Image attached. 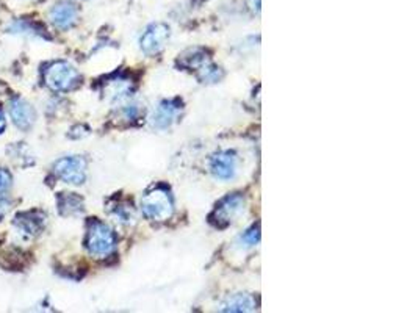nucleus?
Returning <instances> with one entry per match:
<instances>
[{"label":"nucleus","mask_w":418,"mask_h":313,"mask_svg":"<svg viewBox=\"0 0 418 313\" xmlns=\"http://www.w3.org/2000/svg\"><path fill=\"white\" fill-rule=\"evenodd\" d=\"M141 210L152 221H166L174 213L173 197L170 190L163 185L152 187L141 197Z\"/></svg>","instance_id":"1"},{"label":"nucleus","mask_w":418,"mask_h":313,"mask_svg":"<svg viewBox=\"0 0 418 313\" xmlns=\"http://www.w3.org/2000/svg\"><path fill=\"white\" fill-rule=\"evenodd\" d=\"M86 250L96 259H107L116 250V237L107 224L93 220L88 226Z\"/></svg>","instance_id":"2"},{"label":"nucleus","mask_w":418,"mask_h":313,"mask_svg":"<svg viewBox=\"0 0 418 313\" xmlns=\"http://www.w3.org/2000/svg\"><path fill=\"white\" fill-rule=\"evenodd\" d=\"M246 200L240 195V193H234V195H229L223 197L218 204H216L215 210L210 215V222L215 227L224 229L228 227L230 222H234L238 216L245 212Z\"/></svg>","instance_id":"3"},{"label":"nucleus","mask_w":418,"mask_h":313,"mask_svg":"<svg viewBox=\"0 0 418 313\" xmlns=\"http://www.w3.org/2000/svg\"><path fill=\"white\" fill-rule=\"evenodd\" d=\"M78 72L66 61H55L44 72L46 85L53 91H69L78 83Z\"/></svg>","instance_id":"4"},{"label":"nucleus","mask_w":418,"mask_h":313,"mask_svg":"<svg viewBox=\"0 0 418 313\" xmlns=\"http://www.w3.org/2000/svg\"><path fill=\"white\" fill-rule=\"evenodd\" d=\"M53 171L63 182L82 185L86 179V162L82 157H64L55 163Z\"/></svg>","instance_id":"5"},{"label":"nucleus","mask_w":418,"mask_h":313,"mask_svg":"<svg viewBox=\"0 0 418 313\" xmlns=\"http://www.w3.org/2000/svg\"><path fill=\"white\" fill-rule=\"evenodd\" d=\"M170 35H171V30H170V27L166 26V24H163V22L152 24V26H149L146 29V31H144L141 39H140L141 51L146 55L158 53L165 47Z\"/></svg>","instance_id":"6"},{"label":"nucleus","mask_w":418,"mask_h":313,"mask_svg":"<svg viewBox=\"0 0 418 313\" xmlns=\"http://www.w3.org/2000/svg\"><path fill=\"white\" fill-rule=\"evenodd\" d=\"M210 170L216 179L230 180L237 174V157L234 152L224 150L215 154L210 160Z\"/></svg>","instance_id":"7"},{"label":"nucleus","mask_w":418,"mask_h":313,"mask_svg":"<svg viewBox=\"0 0 418 313\" xmlns=\"http://www.w3.org/2000/svg\"><path fill=\"white\" fill-rule=\"evenodd\" d=\"M182 110V103L179 101H163L152 116V124L157 128H168L174 121Z\"/></svg>","instance_id":"8"},{"label":"nucleus","mask_w":418,"mask_h":313,"mask_svg":"<svg viewBox=\"0 0 418 313\" xmlns=\"http://www.w3.org/2000/svg\"><path fill=\"white\" fill-rule=\"evenodd\" d=\"M78 18V10L76 5L63 2L55 5L51 11V21L57 29L60 30H68L77 22Z\"/></svg>","instance_id":"9"},{"label":"nucleus","mask_w":418,"mask_h":313,"mask_svg":"<svg viewBox=\"0 0 418 313\" xmlns=\"http://www.w3.org/2000/svg\"><path fill=\"white\" fill-rule=\"evenodd\" d=\"M10 115L13 118V123L22 130H27L35 124V110L29 102L22 99H14L10 103Z\"/></svg>","instance_id":"10"},{"label":"nucleus","mask_w":418,"mask_h":313,"mask_svg":"<svg viewBox=\"0 0 418 313\" xmlns=\"http://www.w3.org/2000/svg\"><path fill=\"white\" fill-rule=\"evenodd\" d=\"M255 309H257V299L249 293L232 294L226 301L221 302V306H220L221 312H230V313L253 312Z\"/></svg>","instance_id":"11"},{"label":"nucleus","mask_w":418,"mask_h":313,"mask_svg":"<svg viewBox=\"0 0 418 313\" xmlns=\"http://www.w3.org/2000/svg\"><path fill=\"white\" fill-rule=\"evenodd\" d=\"M208 63H210L208 53L204 49H199V47L183 52L182 55H179V60H178V64L180 68L188 69V71H196V72L200 68H204Z\"/></svg>","instance_id":"12"},{"label":"nucleus","mask_w":418,"mask_h":313,"mask_svg":"<svg viewBox=\"0 0 418 313\" xmlns=\"http://www.w3.org/2000/svg\"><path fill=\"white\" fill-rule=\"evenodd\" d=\"M60 210L63 215H76L83 210V200L78 196L66 193L60 197Z\"/></svg>","instance_id":"13"},{"label":"nucleus","mask_w":418,"mask_h":313,"mask_svg":"<svg viewBox=\"0 0 418 313\" xmlns=\"http://www.w3.org/2000/svg\"><path fill=\"white\" fill-rule=\"evenodd\" d=\"M241 240L248 245V246H255L257 243L260 242V226L257 224V226H253L249 230H246Z\"/></svg>","instance_id":"14"},{"label":"nucleus","mask_w":418,"mask_h":313,"mask_svg":"<svg viewBox=\"0 0 418 313\" xmlns=\"http://www.w3.org/2000/svg\"><path fill=\"white\" fill-rule=\"evenodd\" d=\"M11 183H13L11 174L8 173L6 170H0V193H4L10 188Z\"/></svg>","instance_id":"15"},{"label":"nucleus","mask_w":418,"mask_h":313,"mask_svg":"<svg viewBox=\"0 0 418 313\" xmlns=\"http://www.w3.org/2000/svg\"><path fill=\"white\" fill-rule=\"evenodd\" d=\"M8 207H10V200L0 193V215H4L8 210Z\"/></svg>","instance_id":"16"},{"label":"nucleus","mask_w":418,"mask_h":313,"mask_svg":"<svg viewBox=\"0 0 418 313\" xmlns=\"http://www.w3.org/2000/svg\"><path fill=\"white\" fill-rule=\"evenodd\" d=\"M248 5L254 13L260 11V0H248Z\"/></svg>","instance_id":"17"},{"label":"nucleus","mask_w":418,"mask_h":313,"mask_svg":"<svg viewBox=\"0 0 418 313\" xmlns=\"http://www.w3.org/2000/svg\"><path fill=\"white\" fill-rule=\"evenodd\" d=\"M4 128H5V116H4V111L0 110V133H2Z\"/></svg>","instance_id":"18"}]
</instances>
